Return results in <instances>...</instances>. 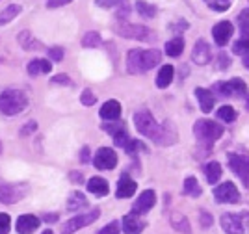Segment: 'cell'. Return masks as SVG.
Listing matches in <instances>:
<instances>
[{
	"label": "cell",
	"instance_id": "obj_5",
	"mask_svg": "<svg viewBox=\"0 0 249 234\" xmlns=\"http://www.w3.org/2000/svg\"><path fill=\"white\" fill-rule=\"evenodd\" d=\"M134 125L136 128H138V132L147 136V138H151V140H156V136L160 132V125L155 121V117L147 110L134 113Z\"/></svg>",
	"mask_w": 249,
	"mask_h": 234
},
{
	"label": "cell",
	"instance_id": "obj_9",
	"mask_svg": "<svg viewBox=\"0 0 249 234\" xmlns=\"http://www.w3.org/2000/svg\"><path fill=\"white\" fill-rule=\"evenodd\" d=\"M24 192H26V186H22V184H8L0 179V201L2 203H17L24 197Z\"/></svg>",
	"mask_w": 249,
	"mask_h": 234
},
{
	"label": "cell",
	"instance_id": "obj_15",
	"mask_svg": "<svg viewBox=\"0 0 249 234\" xmlns=\"http://www.w3.org/2000/svg\"><path fill=\"white\" fill-rule=\"evenodd\" d=\"M212 36H214V41L218 43L219 47L227 45L229 39H231V36H232V24H231L229 20H221V22H218V24L214 26Z\"/></svg>",
	"mask_w": 249,
	"mask_h": 234
},
{
	"label": "cell",
	"instance_id": "obj_42",
	"mask_svg": "<svg viewBox=\"0 0 249 234\" xmlns=\"http://www.w3.org/2000/svg\"><path fill=\"white\" fill-rule=\"evenodd\" d=\"M49 58L54 61H62L63 58V49L62 47H52V49H49Z\"/></svg>",
	"mask_w": 249,
	"mask_h": 234
},
{
	"label": "cell",
	"instance_id": "obj_3",
	"mask_svg": "<svg viewBox=\"0 0 249 234\" xmlns=\"http://www.w3.org/2000/svg\"><path fill=\"white\" fill-rule=\"evenodd\" d=\"M194 134L199 142L203 143H212L216 142L218 138H221L223 134V126L216 121H210V119H201L194 125Z\"/></svg>",
	"mask_w": 249,
	"mask_h": 234
},
{
	"label": "cell",
	"instance_id": "obj_47",
	"mask_svg": "<svg viewBox=\"0 0 249 234\" xmlns=\"http://www.w3.org/2000/svg\"><path fill=\"white\" fill-rule=\"evenodd\" d=\"M28 130H36V123H28V125L22 128L21 134H22V136H26V132H28Z\"/></svg>",
	"mask_w": 249,
	"mask_h": 234
},
{
	"label": "cell",
	"instance_id": "obj_32",
	"mask_svg": "<svg viewBox=\"0 0 249 234\" xmlns=\"http://www.w3.org/2000/svg\"><path fill=\"white\" fill-rule=\"evenodd\" d=\"M88 201H86V197H84L80 192H76V194L71 195V199H69V203H67V210H76V208H80V206H86Z\"/></svg>",
	"mask_w": 249,
	"mask_h": 234
},
{
	"label": "cell",
	"instance_id": "obj_23",
	"mask_svg": "<svg viewBox=\"0 0 249 234\" xmlns=\"http://www.w3.org/2000/svg\"><path fill=\"white\" fill-rule=\"evenodd\" d=\"M52 71V63L49 60H32L28 63V72L32 76H37V74H47Z\"/></svg>",
	"mask_w": 249,
	"mask_h": 234
},
{
	"label": "cell",
	"instance_id": "obj_6",
	"mask_svg": "<svg viewBox=\"0 0 249 234\" xmlns=\"http://www.w3.org/2000/svg\"><path fill=\"white\" fill-rule=\"evenodd\" d=\"M117 34L123 36V37H130V39H138V41H151L155 39V36L151 34L149 28L145 26H140V24H128V22H121L117 24Z\"/></svg>",
	"mask_w": 249,
	"mask_h": 234
},
{
	"label": "cell",
	"instance_id": "obj_44",
	"mask_svg": "<svg viewBox=\"0 0 249 234\" xmlns=\"http://www.w3.org/2000/svg\"><path fill=\"white\" fill-rule=\"evenodd\" d=\"M69 2H73V0H49L47 6H49V8H60V6H65V4H69Z\"/></svg>",
	"mask_w": 249,
	"mask_h": 234
},
{
	"label": "cell",
	"instance_id": "obj_33",
	"mask_svg": "<svg viewBox=\"0 0 249 234\" xmlns=\"http://www.w3.org/2000/svg\"><path fill=\"white\" fill-rule=\"evenodd\" d=\"M205 2L214 11H227L232 6V0H205Z\"/></svg>",
	"mask_w": 249,
	"mask_h": 234
},
{
	"label": "cell",
	"instance_id": "obj_40",
	"mask_svg": "<svg viewBox=\"0 0 249 234\" xmlns=\"http://www.w3.org/2000/svg\"><path fill=\"white\" fill-rule=\"evenodd\" d=\"M11 219L8 214H0V234H10Z\"/></svg>",
	"mask_w": 249,
	"mask_h": 234
},
{
	"label": "cell",
	"instance_id": "obj_43",
	"mask_svg": "<svg viewBox=\"0 0 249 234\" xmlns=\"http://www.w3.org/2000/svg\"><path fill=\"white\" fill-rule=\"evenodd\" d=\"M124 0H97L99 8H114V6H121Z\"/></svg>",
	"mask_w": 249,
	"mask_h": 234
},
{
	"label": "cell",
	"instance_id": "obj_28",
	"mask_svg": "<svg viewBox=\"0 0 249 234\" xmlns=\"http://www.w3.org/2000/svg\"><path fill=\"white\" fill-rule=\"evenodd\" d=\"M136 11H138L142 17H147V19H151V17H155V15H156V8H155V6L147 4V2H143V0L136 2Z\"/></svg>",
	"mask_w": 249,
	"mask_h": 234
},
{
	"label": "cell",
	"instance_id": "obj_38",
	"mask_svg": "<svg viewBox=\"0 0 249 234\" xmlns=\"http://www.w3.org/2000/svg\"><path fill=\"white\" fill-rule=\"evenodd\" d=\"M114 142H115V145H119L121 149H124V145L128 143V134L124 132V128H121V130H117V132L114 134Z\"/></svg>",
	"mask_w": 249,
	"mask_h": 234
},
{
	"label": "cell",
	"instance_id": "obj_53",
	"mask_svg": "<svg viewBox=\"0 0 249 234\" xmlns=\"http://www.w3.org/2000/svg\"><path fill=\"white\" fill-rule=\"evenodd\" d=\"M246 104H248V110H249V97H248V102H246Z\"/></svg>",
	"mask_w": 249,
	"mask_h": 234
},
{
	"label": "cell",
	"instance_id": "obj_11",
	"mask_svg": "<svg viewBox=\"0 0 249 234\" xmlns=\"http://www.w3.org/2000/svg\"><path fill=\"white\" fill-rule=\"evenodd\" d=\"M231 169L242 179L244 186H249V158L248 156H240V154H231L229 156Z\"/></svg>",
	"mask_w": 249,
	"mask_h": 234
},
{
	"label": "cell",
	"instance_id": "obj_1",
	"mask_svg": "<svg viewBox=\"0 0 249 234\" xmlns=\"http://www.w3.org/2000/svg\"><path fill=\"white\" fill-rule=\"evenodd\" d=\"M160 63V52L151 49V51H130L128 52V60H126V67L128 72L132 74H140V72L151 71L155 65Z\"/></svg>",
	"mask_w": 249,
	"mask_h": 234
},
{
	"label": "cell",
	"instance_id": "obj_25",
	"mask_svg": "<svg viewBox=\"0 0 249 234\" xmlns=\"http://www.w3.org/2000/svg\"><path fill=\"white\" fill-rule=\"evenodd\" d=\"M205 175H207L208 184H216L221 179V165L218 162H208L205 165Z\"/></svg>",
	"mask_w": 249,
	"mask_h": 234
},
{
	"label": "cell",
	"instance_id": "obj_4",
	"mask_svg": "<svg viewBox=\"0 0 249 234\" xmlns=\"http://www.w3.org/2000/svg\"><path fill=\"white\" fill-rule=\"evenodd\" d=\"M221 227L227 234H248L249 233V214H225L221 216Z\"/></svg>",
	"mask_w": 249,
	"mask_h": 234
},
{
	"label": "cell",
	"instance_id": "obj_29",
	"mask_svg": "<svg viewBox=\"0 0 249 234\" xmlns=\"http://www.w3.org/2000/svg\"><path fill=\"white\" fill-rule=\"evenodd\" d=\"M184 194L192 195V197H199L201 195V186L194 177H188L186 182H184Z\"/></svg>",
	"mask_w": 249,
	"mask_h": 234
},
{
	"label": "cell",
	"instance_id": "obj_49",
	"mask_svg": "<svg viewBox=\"0 0 249 234\" xmlns=\"http://www.w3.org/2000/svg\"><path fill=\"white\" fill-rule=\"evenodd\" d=\"M210 223H212V217H208L207 214H203V227H208Z\"/></svg>",
	"mask_w": 249,
	"mask_h": 234
},
{
	"label": "cell",
	"instance_id": "obj_36",
	"mask_svg": "<svg viewBox=\"0 0 249 234\" xmlns=\"http://www.w3.org/2000/svg\"><path fill=\"white\" fill-rule=\"evenodd\" d=\"M171 221H173V227H175V229L182 231L184 234H190V227H188V221H186V217H184V216L173 214Z\"/></svg>",
	"mask_w": 249,
	"mask_h": 234
},
{
	"label": "cell",
	"instance_id": "obj_22",
	"mask_svg": "<svg viewBox=\"0 0 249 234\" xmlns=\"http://www.w3.org/2000/svg\"><path fill=\"white\" fill-rule=\"evenodd\" d=\"M88 190L97 197H104L108 194V182L101 177H91L89 182H88Z\"/></svg>",
	"mask_w": 249,
	"mask_h": 234
},
{
	"label": "cell",
	"instance_id": "obj_50",
	"mask_svg": "<svg viewBox=\"0 0 249 234\" xmlns=\"http://www.w3.org/2000/svg\"><path fill=\"white\" fill-rule=\"evenodd\" d=\"M71 177H73V179H71V180H73V182H82V179H80V177H82V175L80 173H76V175H71Z\"/></svg>",
	"mask_w": 249,
	"mask_h": 234
},
{
	"label": "cell",
	"instance_id": "obj_52",
	"mask_svg": "<svg viewBox=\"0 0 249 234\" xmlns=\"http://www.w3.org/2000/svg\"><path fill=\"white\" fill-rule=\"evenodd\" d=\"M43 234H52V231H45Z\"/></svg>",
	"mask_w": 249,
	"mask_h": 234
},
{
	"label": "cell",
	"instance_id": "obj_45",
	"mask_svg": "<svg viewBox=\"0 0 249 234\" xmlns=\"http://www.w3.org/2000/svg\"><path fill=\"white\" fill-rule=\"evenodd\" d=\"M54 84H67V86H71V80L67 78V74H58V76H54L52 78Z\"/></svg>",
	"mask_w": 249,
	"mask_h": 234
},
{
	"label": "cell",
	"instance_id": "obj_8",
	"mask_svg": "<svg viewBox=\"0 0 249 234\" xmlns=\"http://www.w3.org/2000/svg\"><path fill=\"white\" fill-rule=\"evenodd\" d=\"M214 90L221 97H242V95L248 93V86H246V82L240 80V78H232V80L229 82H218L214 86Z\"/></svg>",
	"mask_w": 249,
	"mask_h": 234
},
{
	"label": "cell",
	"instance_id": "obj_14",
	"mask_svg": "<svg viewBox=\"0 0 249 234\" xmlns=\"http://www.w3.org/2000/svg\"><path fill=\"white\" fill-rule=\"evenodd\" d=\"M121 227H123V231L126 234H142V231L145 229V221L132 212V214L124 216L123 221H121Z\"/></svg>",
	"mask_w": 249,
	"mask_h": 234
},
{
	"label": "cell",
	"instance_id": "obj_21",
	"mask_svg": "<svg viewBox=\"0 0 249 234\" xmlns=\"http://www.w3.org/2000/svg\"><path fill=\"white\" fill-rule=\"evenodd\" d=\"M196 97H197L203 112H212V108H214V93L210 91V90H205V88H197L196 90Z\"/></svg>",
	"mask_w": 249,
	"mask_h": 234
},
{
	"label": "cell",
	"instance_id": "obj_2",
	"mask_svg": "<svg viewBox=\"0 0 249 234\" xmlns=\"http://www.w3.org/2000/svg\"><path fill=\"white\" fill-rule=\"evenodd\" d=\"M28 106V99L21 90H6L0 95V112L6 115H17Z\"/></svg>",
	"mask_w": 249,
	"mask_h": 234
},
{
	"label": "cell",
	"instance_id": "obj_35",
	"mask_svg": "<svg viewBox=\"0 0 249 234\" xmlns=\"http://www.w3.org/2000/svg\"><path fill=\"white\" fill-rule=\"evenodd\" d=\"M232 52L240 54V56H248L249 54V39L248 37H240L234 45H232Z\"/></svg>",
	"mask_w": 249,
	"mask_h": 234
},
{
	"label": "cell",
	"instance_id": "obj_46",
	"mask_svg": "<svg viewBox=\"0 0 249 234\" xmlns=\"http://www.w3.org/2000/svg\"><path fill=\"white\" fill-rule=\"evenodd\" d=\"M229 63H231V61H229V56L227 54H219V69H223V67H229Z\"/></svg>",
	"mask_w": 249,
	"mask_h": 234
},
{
	"label": "cell",
	"instance_id": "obj_7",
	"mask_svg": "<svg viewBox=\"0 0 249 234\" xmlns=\"http://www.w3.org/2000/svg\"><path fill=\"white\" fill-rule=\"evenodd\" d=\"M99 208H91L89 212H86L82 216H76L73 219H69L67 223H63V229H62V234H73L76 231H80L84 227H88L89 223H93L95 219L99 217Z\"/></svg>",
	"mask_w": 249,
	"mask_h": 234
},
{
	"label": "cell",
	"instance_id": "obj_10",
	"mask_svg": "<svg viewBox=\"0 0 249 234\" xmlns=\"http://www.w3.org/2000/svg\"><path fill=\"white\" fill-rule=\"evenodd\" d=\"M214 197H216L218 203H238L240 201L238 188L232 182L219 184L218 188L214 190Z\"/></svg>",
	"mask_w": 249,
	"mask_h": 234
},
{
	"label": "cell",
	"instance_id": "obj_41",
	"mask_svg": "<svg viewBox=\"0 0 249 234\" xmlns=\"http://www.w3.org/2000/svg\"><path fill=\"white\" fill-rule=\"evenodd\" d=\"M99 234H119V221H112L110 225H106L99 231Z\"/></svg>",
	"mask_w": 249,
	"mask_h": 234
},
{
	"label": "cell",
	"instance_id": "obj_12",
	"mask_svg": "<svg viewBox=\"0 0 249 234\" xmlns=\"http://www.w3.org/2000/svg\"><path fill=\"white\" fill-rule=\"evenodd\" d=\"M93 163L97 169H114L117 165V154L114 149H99L93 158Z\"/></svg>",
	"mask_w": 249,
	"mask_h": 234
},
{
	"label": "cell",
	"instance_id": "obj_37",
	"mask_svg": "<svg viewBox=\"0 0 249 234\" xmlns=\"http://www.w3.org/2000/svg\"><path fill=\"white\" fill-rule=\"evenodd\" d=\"M124 151L128 154H138L142 151H145V145L142 142H138V140H128V143L124 145Z\"/></svg>",
	"mask_w": 249,
	"mask_h": 234
},
{
	"label": "cell",
	"instance_id": "obj_16",
	"mask_svg": "<svg viewBox=\"0 0 249 234\" xmlns=\"http://www.w3.org/2000/svg\"><path fill=\"white\" fill-rule=\"evenodd\" d=\"M210 56H212V52H210L208 43L199 39L196 43V47H194V51H192V60L196 61L197 65H207L208 61H210Z\"/></svg>",
	"mask_w": 249,
	"mask_h": 234
},
{
	"label": "cell",
	"instance_id": "obj_30",
	"mask_svg": "<svg viewBox=\"0 0 249 234\" xmlns=\"http://www.w3.org/2000/svg\"><path fill=\"white\" fill-rule=\"evenodd\" d=\"M218 119H221L223 123H232L236 119V110L232 106H221L218 110Z\"/></svg>",
	"mask_w": 249,
	"mask_h": 234
},
{
	"label": "cell",
	"instance_id": "obj_18",
	"mask_svg": "<svg viewBox=\"0 0 249 234\" xmlns=\"http://www.w3.org/2000/svg\"><path fill=\"white\" fill-rule=\"evenodd\" d=\"M136 192V182L128 177V175H121V179H119V182H117V197L119 199H128V197H132Z\"/></svg>",
	"mask_w": 249,
	"mask_h": 234
},
{
	"label": "cell",
	"instance_id": "obj_48",
	"mask_svg": "<svg viewBox=\"0 0 249 234\" xmlns=\"http://www.w3.org/2000/svg\"><path fill=\"white\" fill-rule=\"evenodd\" d=\"M89 160V149L88 147H84V151H82V162H88Z\"/></svg>",
	"mask_w": 249,
	"mask_h": 234
},
{
	"label": "cell",
	"instance_id": "obj_31",
	"mask_svg": "<svg viewBox=\"0 0 249 234\" xmlns=\"http://www.w3.org/2000/svg\"><path fill=\"white\" fill-rule=\"evenodd\" d=\"M82 45L86 47V49H95V47L101 45V36H99L97 32H88V34L84 36Z\"/></svg>",
	"mask_w": 249,
	"mask_h": 234
},
{
	"label": "cell",
	"instance_id": "obj_24",
	"mask_svg": "<svg viewBox=\"0 0 249 234\" xmlns=\"http://www.w3.org/2000/svg\"><path fill=\"white\" fill-rule=\"evenodd\" d=\"M173 67L171 65H164L162 69H160V72H158V76H156V86L158 88H167L169 84H171V80H173Z\"/></svg>",
	"mask_w": 249,
	"mask_h": 234
},
{
	"label": "cell",
	"instance_id": "obj_17",
	"mask_svg": "<svg viewBox=\"0 0 249 234\" xmlns=\"http://www.w3.org/2000/svg\"><path fill=\"white\" fill-rule=\"evenodd\" d=\"M39 219L32 214H24L17 219V233L19 234H32L34 231H37L39 227Z\"/></svg>",
	"mask_w": 249,
	"mask_h": 234
},
{
	"label": "cell",
	"instance_id": "obj_27",
	"mask_svg": "<svg viewBox=\"0 0 249 234\" xmlns=\"http://www.w3.org/2000/svg\"><path fill=\"white\" fill-rule=\"evenodd\" d=\"M19 13H21V6H19V4H11V6H8L6 10L0 13V24H8V22L15 19Z\"/></svg>",
	"mask_w": 249,
	"mask_h": 234
},
{
	"label": "cell",
	"instance_id": "obj_20",
	"mask_svg": "<svg viewBox=\"0 0 249 234\" xmlns=\"http://www.w3.org/2000/svg\"><path fill=\"white\" fill-rule=\"evenodd\" d=\"M99 113L106 121H117L121 117V104L117 101H108L106 104H103V108H101Z\"/></svg>",
	"mask_w": 249,
	"mask_h": 234
},
{
	"label": "cell",
	"instance_id": "obj_34",
	"mask_svg": "<svg viewBox=\"0 0 249 234\" xmlns=\"http://www.w3.org/2000/svg\"><path fill=\"white\" fill-rule=\"evenodd\" d=\"M238 24L240 32H242V37H248L249 39V10L242 11L238 15Z\"/></svg>",
	"mask_w": 249,
	"mask_h": 234
},
{
	"label": "cell",
	"instance_id": "obj_39",
	"mask_svg": "<svg viewBox=\"0 0 249 234\" xmlns=\"http://www.w3.org/2000/svg\"><path fill=\"white\" fill-rule=\"evenodd\" d=\"M80 101H82L84 106H93L95 101H97V97H95L91 90H84L82 91V97H80Z\"/></svg>",
	"mask_w": 249,
	"mask_h": 234
},
{
	"label": "cell",
	"instance_id": "obj_26",
	"mask_svg": "<svg viewBox=\"0 0 249 234\" xmlns=\"http://www.w3.org/2000/svg\"><path fill=\"white\" fill-rule=\"evenodd\" d=\"M182 51H184V41L180 39V37H175V39H171L166 45V54L167 56H171V58L180 56Z\"/></svg>",
	"mask_w": 249,
	"mask_h": 234
},
{
	"label": "cell",
	"instance_id": "obj_19",
	"mask_svg": "<svg viewBox=\"0 0 249 234\" xmlns=\"http://www.w3.org/2000/svg\"><path fill=\"white\" fill-rule=\"evenodd\" d=\"M177 140V132H175V126L171 125L169 121L162 123L160 125V132L156 136V143H160V145H171V143Z\"/></svg>",
	"mask_w": 249,
	"mask_h": 234
},
{
	"label": "cell",
	"instance_id": "obj_13",
	"mask_svg": "<svg viewBox=\"0 0 249 234\" xmlns=\"http://www.w3.org/2000/svg\"><path fill=\"white\" fill-rule=\"evenodd\" d=\"M155 203H156L155 192H153V190H145L143 194L136 199L134 206H132V212L138 214V216H143V214H147L153 206H155Z\"/></svg>",
	"mask_w": 249,
	"mask_h": 234
},
{
	"label": "cell",
	"instance_id": "obj_51",
	"mask_svg": "<svg viewBox=\"0 0 249 234\" xmlns=\"http://www.w3.org/2000/svg\"><path fill=\"white\" fill-rule=\"evenodd\" d=\"M244 65L249 69V54H248V56H244Z\"/></svg>",
	"mask_w": 249,
	"mask_h": 234
}]
</instances>
